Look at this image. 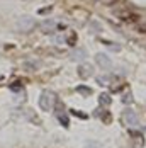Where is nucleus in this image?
I'll return each instance as SVG.
<instances>
[{"label": "nucleus", "instance_id": "f257e3e1", "mask_svg": "<svg viewBox=\"0 0 146 148\" xmlns=\"http://www.w3.org/2000/svg\"><path fill=\"white\" fill-rule=\"evenodd\" d=\"M49 99H53V94H49V92H44L43 95H41V99H39V104H41V107H43L44 111L51 109V104H49Z\"/></svg>", "mask_w": 146, "mask_h": 148}, {"label": "nucleus", "instance_id": "f03ea898", "mask_svg": "<svg viewBox=\"0 0 146 148\" xmlns=\"http://www.w3.org/2000/svg\"><path fill=\"white\" fill-rule=\"evenodd\" d=\"M132 148H143V145H145V138L141 136L139 133L132 134Z\"/></svg>", "mask_w": 146, "mask_h": 148}, {"label": "nucleus", "instance_id": "7ed1b4c3", "mask_svg": "<svg viewBox=\"0 0 146 148\" xmlns=\"http://www.w3.org/2000/svg\"><path fill=\"white\" fill-rule=\"evenodd\" d=\"M97 63H99V65H102L104 68H107V70H109V68H111V66H112V63H111V60L107 58V56H105V55H97Z\"/></svg>", "mask_w": 146, "mask_h": 148}, {"label": "nucleus", "instance_id": "20e7f679", "mask_svg": "<svg viewBox=\"0 0 146 148\" xmlns=\"http://www.w3.org/2000/svg\"><path fill=\"white\" fill-rule=\"evenodd\" d=\"M126 119H128V124H132V126H136L138 124V118H136V114L132 112V111H126Z\"/></svg>", "mask_w": 146, "mask_h": 148}, {"label": "nucleus", "instance_id": "39448f33", "mask_svg": "<svg viewBox=\"0 0 146 148\" xmlns=\"http://www.w3.org/2000/svg\"><path fill=\"white\" fill-rule=\"evenodd\" d=\"M78 72H80V75H82V77H88V75L92 73V68H90V66H82Z\"/></svg>", "mask_w": 146, "mask_h": 148}, {"label": "nucleus", "instance_id": "423d86ee", "mask_svg": "<svg viewBox=\"0 0 146 148\" xmlns=\"http://www.w3.org/2000/svg\"><path fill=\"white\" fill-rule=\"evenodd\" d=\"M99 101H100V104H111V97H109L107 94H102Z\"/></svg>", "mask_w": 146, "mask_h": 148}, {"label": "nucleus", "instance_id": "0eeeda50", "mask_svg": "<svg viewBox=\"0 0 146 148\" xmlns=\"http://www.w3.org/2000/svg\"><path fill=\"white\" fill-rule=\"evenodd\" d=\"M78 90L83 92V94H90V89H87V87H78Z\"/></svg>", "mask_w": 146, "mask_h": 148}]
</instances>
